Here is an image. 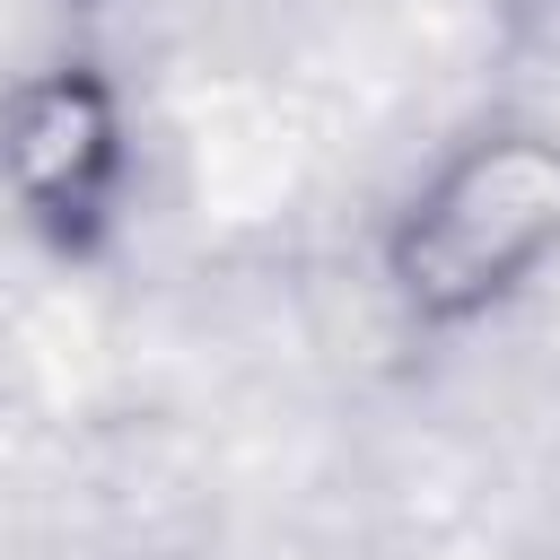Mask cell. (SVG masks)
Here are the masks:
<instances>
[{
	"label": "cell",
	"instance_id": "6da1fadb",
	"mask_svg": "<svg viewBox=\"0 0 560 560\" xmlns=\"http://www.w3.org/2000/svg\"><path fill=\"white\" fill-rule=\"evenodd\" d=\"M114 166H122L114 105L88 70H52L9 105V175H18V192L52 245H88L105 228Z\"/></svg>",
	"mask_w": 560,
	"mask_h": 560
}]
</instances>
